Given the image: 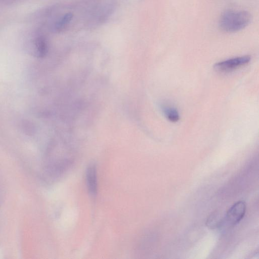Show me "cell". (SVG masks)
Listing matches in <instances>:
<instances>
[{
  "label": "cell",
  "mask_w": 259,
  "mask_h": 259,
  "mask_svg": "<svg viewBox=\"0 0 259 259\" xmlns=\"http://www.w3.org/2000/svg\"><path fill=\"white\" fill-rule=\"evenodd\" d=\"M162 110L166 118L171 122H176L179 120V113L174 107L164 105L162 106Z\"/></svg>",
  "instance_id": "6"
},
{
  "label": "cell",
  "mask_w": 259,
  "mask_h": 259,
  "mask_svg": "<svg viewBox=\"0 0 259 259\" xmlns=\"http://www.w3.org/2000/svg\"><path fill=\"white\" fill-rule=\"evenodd\" d=\"M25 0H0V4L4 5H12L23 2Z\"/></svg>",
  "instance_id": "9"
},
{
  "label": "cell",
  "mask_w": 259,
  "mask_h": 259,
  "mask_svg": "<svg viewBox=\"0 0 259 259\" xmlns=\"http://www.w3.org/2000/svg\"><path fill=\"white\" fill-rule=\"evenodd\" d=\"M86 179L90 193L95 196L97 194L98 185L96 167L94 164H92L88 166L86 173Z\"/></svg>",
  "instance_id": "5"
},
{
  "label": "cell",
  "mask_w": 259,
  "mask_h": 259,
  "mask_svg": "<svg viewBox=\"0 0 259 259\" xmlns=\"http://www.w3.org/2000/svg\"><path fill=\"white\" fill-rule=\"evenodd\" d=\"M251 20V14L245 11H227L221 15L219 26L225 32H234L246 27Z\"/></svg>",
  "instance_id": "1"
},
{
  "label": "cell",
  "mask_w": 259,
  "mask_h": 259,
  "mask_svg": "<svg viewBox=\"0 0 259 259\" xmlns=\"http://www.w3.org/2000/svg\"><path fill=\"white\" fill-rule=\"evenodd\" d=\"M246 210V205L244 201L236 202L228 210L223 218V223L231 226L236 225L243 218Z\"/></svg>",
  "instance_id": "3"
},
{
  "label": "cell",
  "mask_w": 259,
  "mask_h": 259,
  "mask_svg": "<svg viewBox=\"0 0 259 259\" xmlns=\"http://www.w3.org/2000/svg\"><path fill=\"white\" fill-rule=\"evenodd\" d=\"M223 223V218H221L217 211L212 213L206 221V225L210 229H215Z\"/></svg>",
  "instance_id": "7"
},
{
  "label": "cell",
  "mask_w": 259,
  "mask_h": 259,
  "mask_svg": "<svg viewBox=\"0 0 259 259\" xmlns=\"http://www.w3.org/2000/svg\"><path fill=\"white\" fill-rule=\"evenodd\" d=\"M73 14L68 13L64 15L58 20L55 24L54 28L57 31H60L64 28L71 21Z\"/></svg>",
  "instance_id": "8"
},
{
  "label": "cell",
  "mask_w": 259,
  "mask_h": 259,
  "mask_svg": "<svg viewBox=\"0 0 259 259\" xmlns=\"http://www.w3.org/2000/svg\"><path fill=\"white\" fill-rule=\"evenodd\" d=\"M251 60L249 56L231 58L215 63L213 68L220 72H229L248 64Z\"/></svg>",
  "instance_id": "4"
},
{
  "label": "cell",
  "mask_w": 259,
  "mask_h": 259,
  "mask_svg": "<svg viewBox=\"0 0 259 259\" xmlns=\"http://www.w3.org/2000/svg\"><path fill=\"white\" fill-rule=\"evenodd\" d=\"M24 45L33 54L39 57H44L48 51L45 36L34 28L24 30L22 33Z\"/></svg>",
  "instance_id": "2"
}]
</instances>
